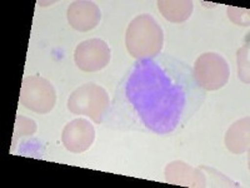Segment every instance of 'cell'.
Returning <instances> with one entry per match:
<instances>
[{
    "mask_svg": "<svg viewBox=\"0 0 250 188\" xmlns=\"http://www.w3.org/2000/svg\"><path fill=\"white\" fill-rule=\"evenodd\" d=\"M207 100L193 68L160 53L138 59L118 83L104 119L109 129L174 136L189 124Z\"/></svg>",
    "mask_w": 250,
    "mask_h": 188,
    "instance_id": "obj_1",
    "label": "cell"
},
{
    "mask_svg": "<svg viewBox=\"0 0 250 188\" xmlns=\"http://www.w3.org/2000/svg\"><path fill=\"white\" fill-rule=\"evenodd\" d=\"M125 46L134 59H145L162 53L164 31L150 14L134 18L125 33Z\"/></svg>",
    "mask_w": 250,
    "mask_h": 188,
    "instance_id": "obj_2",
    "label": "cell"
},
{
    "mask_svg": "<svg viewBox=\"0 0 250 188\" xmlns=\"http://www.w3.org/2000/svg\"><path fill=\"white\" fill-rule=\"evenodd\" d=\"M110 107L109 94L102 86L86 83L75 89L68 99V108L73 114L85 116L97 124H102Z\"/></svg>",
    "mask_w": 250,
    "mask_h": 188,
    "instance_id": "obj_3",
    "label": "cell"
},
{
    "mask_svg": "<svg viewBox=\"0 0 250 188\" xmlns=\"http://www.w3.org/2000/svg\"><path fill=\"white\" fill-rule=\"evenodd\" d=\"M191 68L198 86L205 92L222 89L230 78V67L227 59L213 51L200 55Z\"/></svg>",
    "mask_w": 250,
    "mask_h": 188,
    "instance_id": "obj_4",
    "label": "cell"
},
{
    "mask_svg": "<svg viewBox=\"0 0 250 188\" xmlns=\"http://www.w3.org/2000/svg\"><path fill=\"white\" fill-rule=\"evenodd\" d=\"M19 102L29 111L46 114L55 107L57 91L45 78L40 75H28L24 78L21 84Z\"/></svg>",
    "mask_w": 250,
    "mask_h": 188,
    "instance_id": "obj_5",
    "label": "cell"
},
{
    "mask_svg": "<svg viewBox=\"0 0 250 188\" xmlns=\"http://www.w3.org/2000/svg\"><path fill=\"white\" fill-rule=\"evenodd\" d=\"M111 50L108 43L99 38L88 39L78 44L74 51V62L83 71L102 70L109 64Z\"/></svg>",
    "mask_w": 250,
    "mask_h": 188,
    "instance_id": "obj_6",
    "label": "cell"
},
{
    "mask_svg": "<svg viewBox=\"0 0 250 188\" xmlns=\"http://www.w3.org/2000/svg\"><path fill=\"white\" fill-rule=\"evenodd\" d=\"M94 141L95 128L85 118H75L62 128V143L71 153H84L90 148Z\"/></svg>",
    "mask_w": 250,
    "mask_h": 188,
    "instance_id": "obj_7",
    "label": "cell"
},
{
    "mask_svg": "<svg viewBox=\"0 0 250 188\" xmlns=\"http://www.w3.org/2000/svg\"><path fill=\"white\" fill-rule=\"evenodd\" d=\"M66 18L73 29L78 31H89L100 23L102 12L94 1L75 0L69 5Z\"/></svg>",
    "mask_w": 250,
    "mask_h": 188,
    "instance_id": "obj_8",
    "label": "cell"
},
{
    "mask_svg": "<svg viewBox=\"0 0 250 188\" xmlns=\"http://www.w3.org/2000/svg\"><path fill=\"white\" fill-rule=\"evenodd\" d=\"M165 180L171 185L187 186V187H207V173L199 167H191L183 161H173L165 167Z\"/></svg>",
    "mask_w": 250,
    "mask_h": 188,
    "instance_id": "obj_9",
    "label": "cell"
},
{
    "mask_svg": "<svg viewBox=\"0 0 250 188\" xmlns=\"http://www.w3.org/2000/svg\"><path fill=\"white\" fill-rule=\"evenodd\" d=\"M249 117L238 119L225 133L224 143L228 151L233 154H244L249 151Z\"/></svg>",
    "mask_w": 250,
    "mask_h": 188,
    "instance_id": "obj_10",
    "label": "cell"
},
{
    "mask_svg": "<svg viewBox=\"0 0 250 188\" xmlns=\"http://www.w3.org/2000/svg\"><path fill=\"white\" fill-rule=\"evenodd\" d=\"M156 4L163 17L170 23H184L190 18L194 10L191 0H160Z\"/></svg>",
    "mask_w": 250,
    "mask_h": 188,
    "instance_id": "obj_11",
    "label": "cell"
},
{
    "mask_svg": "<svg viewBox=\"0 0 250 188\" xmlns=\"http://www.w3.org/2000/svg\"><path fill=\"white\" fill-rule=\"evenodd\" d=\"M38 129L37 122H34L30 118L23 117L19 116L15 120V127H14V144L20 137H26V136H31L34 134Z\"/></svg>",
    "mask_w": 250,
    "mask_h": 188,
    "instance_id": "obj_12",
    "label": "cell"
},
{
    "mask_svg": "<svg viewBox=\"0 0 250 188\" xmlns=\"http://www.w3.org/2000/svg\"><path fill=\"white\" fill-rule=\"evenodd\" d=\"M239 78L245 84H249V44L245 43L238 51Z\"/></svg>",
    "mask_w": 250,
    "mask_h": 188,
    "instance_id": "obj_13",
    "label": "cell"
},
{
    "mask_svg": "<svg viewBox=\"0 0 250 188\" xmlns=\"http://www.w3.org/2000/svg\"><path fill=\"white\" fill-rule=\"evenodd\" d=\"M228 17L236 25L249 26V10L248 9L229 6L228 8Z\"/></svg>",
    "mask_w": 250,
    "mask_h": 188,
    "instance_id": "obj_14",
    "label": "cell"
}]
</instances>
